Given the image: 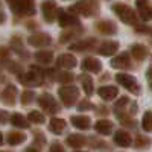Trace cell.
Masks as SVG:
<instances>
[{"mask_svg":"<svg viewBox=\"0 0 152 152\" xmlns=\"http://www.w3.org/2000/svg\"><path fill=\"white\" fill-rule=\"evenodd\" d=\"M9 8L17 15H32L35 14L34 0H6Z\"/></svg>","mask_w":152,"mask_h":152,"instance_id":"cell-1","label":"cell"},{"mask_svg":"<svg viewBox=\"0 0 152 152\" xmlns=\"http://www.w3.org/2000/svg\"><path fill=\"white\" fill-rule=\"evenodd\" d=\"M113 11L116 12V15L126 24H132L137 20L135 12L132 11V8H129L128 5H123V3H116L113 5Z\"/></svg>","mask_w":152,"mask_h":152,"instance_id":"cell-2","label":"cell"},{"mask_svg":"<svg viewBox=\"0 0 152 152\" xmlns=\"http://www.w3.org/2000/svg\"><path fill=\"white\" fill-rule=\"evenodd\" d=\"M58 94H59V99L61 102L64 104L66 107H72L76 99L79 97V90L73 85H66V87H61L58 90Z\"/></svg>","mask_w":152,"mask_h":152,"instance_id":"cell-3","label":"cell"},{"mask_svg":"<svg viewBox=\"0 0 152 152\" xmlns=\"http://www.w3.org/2000/svg\"><path fill=\"white\" fill-rule=\"evenodd\" d=\"M116 81H117L122 87L128 88L129 91H134L135 94H138V91H140V88H138V84H137L135 78H134V76H131V75L119 73V75H116Z\"/></svg>","mask_w":152,"mask_h":152,"instance_id":"cell-4","label":"cell"},{"mask_svg":"<svg viewBox=\"0 0 152 152\" xmlns=\"http://www.w3.org/2000/svg\"><path fill=\"white\" fill-rule=\"evenodd\" d=\"M38 104H40V107L50 113V114H53L58 111V102H56V99H53V96H50V94H41L40 97H38Z\"/></svg>","mask_w":152,"mask_h":152,"instance_id":"cell-5","label":"cell"},{"mask_svg":"<svg viewBox=\"0 0 152 152\" xmlns=\"http://www.w3.org/2000/svg\"><path fill=\"white\" fill-rule=\"evenodd\" d=\"M41 11H43L44 18H46L49 23L55 21V18L58 17V9H56V5L52 2V0H46V2H43V5H41Z\"/></svg>","mask_w":152,"mask_h":152,"instance_id":"cell-6","label":"cell"},{"mask_svg":"<svg viewBox=\"0 0 152 152\" xmlns=\"http://www.w3.org/2000/svg\"><path fill=\"white\" fill-rule=\"evenodd\" d=\"M28 43L34 47H46L50 44V37L46 34H37L28 38Z\"/></svg>","mask_w":152,"mask_h":152,"instance_id":"cell-7","label":"cell"},{"mask_svg":"<svg viewBox=\"0 0 152 152\" xmlns=\"http://www.w3.org/2000/svg\"><path fill=\"white\" fill-rule=\"evenodd\" d=\"M58 18H59V26H62V28H69V26H72V24H79L78 18L67 14V12L62 11V9L58 11Z\"/></svg>","mask_w":152,"mask_h":152,"instance_id":"cell-8","label":"cell"},{"mask_svg":"<svg viewBox=\"0 0 152 152\" xmlns=\"http://www.w3.org/2000/svg\"><path fill=\"white\" fill-rule=\"evenodd\" d=\"M82 70L91 72V73H99L102 70V64H100V61L96 59V58H87V59L82 61Z\"/></svg>","mask_w":152,"mask_h":152,"instance_id":"cell-9","label":"cell"},{"mask_svg":"<svg viewBox=\"0 0 152 152\" xmlns=\"http://www.w3.org/2000/svg\"><path fill=\"white\" fill-rule=\"evenodd\" d=\"M117 88L113 87V85H105V87H100L97 90V94L102 97L104 100H113L114 97L117 96Z\"/></svg>","mask_w":152,"mask_h":152,"instance_id":"cell-10","label":"cell"},{"mask_svg":"<svg viewBox=\"0 0 152 152\" xmlns=\"http://www.w3.org/2000/svg\"><path fill=\"white\" fill-rule=\"evenodd\" d=\"M117 50H119V43H116V41H107V43H104L102 46L99 47V53L104 55V56H110L113 53H116Z\"/></svg>","mask_w":152,"mask_h":152,"instance_id":"cell-11","label":"cell"},{"mask_svg":"<svg viewBox=\"0 0 152 152\" xmlns=\"http://www.w3.org/2000/svg\"><path fill=\"white\" fill-rule=\"evenodd\" d=\"M114 142H116V145H119V146L126 148V146H129L132 143V138L126 131H117L116 134H114Z\"/></svg>","mask_w":152,"mask_h":152,"instance_id":"cell-12","label":"cell"},{"mask_svg":"<svg viewBox=\"0 0 152 152\" xmlns=\"http://www.w3.org/2000/svg\"><path fill=\"white\" fill-rule=\"evenodd\" d=\"M72 125L76 126L78 129H88L90 128V117L88 116H73Z\"/></svg>","mask_w":152,"mask_h":152,"instance_id":"cell-13","label":"cell"},{"mask_svg":"<svg viewBox=\"0 0 152 152\" xmlns=\"http://www.w3.org/2000/svg\"><path fill=\"white\" fill-rule=\"evenodd\" d=\"M58 66L64 67V69H73V67H76V58L69 55V53L61 55L58 58Z\"/></svg>","mask_w":152,"mask_h":152,"instance_id":"cell-14","label":"cell"},{"mask_svg":"<svg viewBox=\"0 0 152 152\" xmlns=\"http://www.w3.org/2000/svg\"><path fill=\"white\" fill-rule=\"evenodd\" d=\"M111 66L114 69H125V67H128L129 66V55L128 53H122L120 56L114 58L111 61Z\"/></svg>","mask_w":152,"mask_h":152,"instance_id":"cell-15","label":"cell"},{"mask_svg":"<svg viewBox=\"0 0 152 152\" xmlns=\"http://www.w3.org/2000/svg\"><path fill=\"white\" fill-rule=\"evenodd\" d=\"M94 129L99 134H110L113 131V123L110 120H97L94 123Z\"/></svg>","mask_w":152,"mask_h":152,"instance_id":"cell-16","label":"cell"},{"mask_svg":"<svg viewBox=\"0 0 152 152\" xmlns=\"http://www.w3.org/2000/svg\"><path fill=\"white\" fill-rule=\"evenodd\" d=\"M49 129L52 131V132H55V134L62 132V131L66 129V120L53 117L52 120H50V123H49Z\"/></svg>","mask_w":152,"mask_h":152,"instance_id":"cell-17","label":"cell"},{"mask_svg":"<svg viewBox=\"0 0 152 152\" xmlns=\"http://www.w3.org/2000/svg\"><path fill=\"white\" fill-rule=\"evenodd\" d=\"M96 28H97L99 32H102V34H108V35L116 34V26H114L113 21H99L96 24Z\"/></svg>","mask_w":152,"mask_h":152,"instance_id":"cell-18","label":"cell"},{"mask_svg":"<svg viewBox=\"0 0 152 152\" xmlns=\"http://www.w3.org/2000/svg\"><path fill=\"white\" fill-rule=\"evenodd\" d=\"M131 53H132V56L135 59L142 61V59H145L148 56V49L145 46H142V44H134L131 47Z\"/></svg>","mask_w":152,"mask_h":152,"instance_id":"cell-19","label":"cell"},{"mask_svg":"<svg viewBox=\"0 0 152 152\" xmlns=\"http://www.w3.org/2000/svg\"><path fill=\"white\" fill-rule=\"evenodd\" d=\"M17 94V88L15 87H12L9 85L6 90L2 93V97H3V102L5 104H11V105H14V97Z\"/></svg>","mask_w":152,"mask_h":152,"instance_id":"cell-20","label":"cell"},{"mask_svg":"<svg viewBox=\"0 0 152 152\" xmlns=\"http://www.w3.org/2000/svg\"><path fill=\"white\" fill-rule=\"evenodd\" d=\"M70 11L73 12H79V14H84V15H91V8L90 5H88L87 2H79V3H76L73 8H70Z\"/></svg>","mask_w":152,"mask_h":152,"instance_id":"cell-21","label":"cell"},{"mask_svg":"<svg viewBox=\"0 0 152 152\" xmlns=\"http://www.w3.org/2000/svg\"><path fill=\"white\" fill-rule=\"evenodd\" d=\"M53 58V53L50 50H40V52L35 53V59L38 62H43V64H49Z\"/></svg>","mask_w":152,"mask_h":152,"instance_id":"cell-22","label":"cell"},{"mask_svg":"<svg viewBox=\"0 0 152 152\" xmlns=\"http://www.w3.org/2000/svg\"><path fill=\"white\" fill-rule=\"evenodd\" d=\"M85 142L84 135H79V134H72L67 137V145H70L72 148H81Z\"/></svg>","mask_w":152,"mask_h":152,"instance_id":"cell-23","label":"cell"},{"mask_svg":"<svg viewBox=\"0 0 152 152\" xmlns=\"http://www.w3.org/2000/svg\"><path fill=\"white\" fill-rule=\"evenodd\" d=\"M79 81H81V84H82V87H84L85 93L90 96V94L93 93V79H91L88 75H82L81 78H79Z\"/></svg>","mask_w":152,"mask_h":152,"instance_id":"cell-24","label":"cell"},{"mask_svg":"<svg viewBox=\"0 0 152 152\" xmlns=\"http://www.w3.org/2000/svg\"><path fill=\"white\" fill-rule=\"evenodd\" d=\"M11 123L14 126H17V128H29L28 120L24 119L21 114H14V116L11 117Z\"/></svg>","mask_w":152,"mask_h":152,"instance_id":"cell-25","label":"cell"},{"mask_svg":"<svg viewBox=\"0 0 152 152\" xmlns=\"http://www.w3.org/2000/svg\"><path fill=\"white\" fill-rule=\"evenodd\" d=\"M24 140H26V135L20 134V132H11V134L8 135V143L12 145V146L20 145V143H23Z\"/></svg>","mask_w":152,"mask_h":152,"instance_id":"cell-26","label":"cell"},{"mask_svg":"<svg viewBox=\"0 0 152 152\" xmlns=\"http://www.w3.org/2000/svg\"><path fill=\"white\" fill-rule=\"evenodd\" d=\"M93 44H94V41H93V40H87V41H81V43L73 44L70 49H72V50H78V52H81V50L91 49V47H93Z\"/></svg>","mask_w":152,"mask_h":152,"instance_id":"cell-27","label":"cell"},{"mask_svg":"<svg viewBox=\"0 0 152 152\" xmlns=\"http://www.w3.org/2000/svg\"><path fill=\"white\" fill-rule=\"evenodd\" d=\"M142 126H143L145 131H152V113L151 111L145 113L143 120H142Z\"/></svg>","mask_w":152,"mask_h":152,"instance_id":"cell-28","label":"cell"},{"mask_svg":"<svg viewBox=\"0 0 152 152\" xmlns=\"http://www.w3.org/2000/svg\"><path fill=\"white\" fill-rule=\"evenodd\" d=\"M40 73H41V72L38 70V69L32 67L26 76H28V79H29V81H32V82H40V81H41V75H40Z\"/></svg>","mask_w":152,"mask_h":152,"instance_id":"cell-29","label":"cell"},{"mask_svg":"<svg viewBox=\"0 0 152 152\" xmlns=\"http://www.w3.org/2000/svg\"><path fill=\"white\" fill-rule=\"evenodd\" d=\"M28 119H29L32 123H44V116H43L40 111H32V113H29Z\"/></svg>","mask_w":152,"mask_h":152,"instance_id":"cell-30","label":"cell"},{"mask_svg":"<svg viewBox=\"0 0 152 152\" xmlns=\"http://www.w3.org/2000/svg\"><path fill=\"white\" fill-rule=\"evenodd\" d=\"M140 9V17L145 20V21H148V20H151L152 18V8L151 6H143V8H138Z\"/></svg>","mask_w":152,"mask_h":152,"instance_id":"cell-31","label":"cell"},{"mask_svg":"<svg viewBox=\"0 0 152 152\" xmlns=\"http://www.w3.org/2000/svg\"><path fill=\"white\" fill-rule=\"evenodd\" d=\"M58 81L62 82V84H69L73 81V75L69 73V72H59L58 73Z\"/></svg>","mask_w":152,"mask_h":152,"instance_id":"cell-32","label":"cell"},{"mask_svg":"<svg viewBox=\"0 0 152 152\" xmlns=\"http://www.w3.org/2000/svg\"><path fill=\"white\" fill-rule=\"evenodd\" d=\"M34 99H35V93L34 91H23V94H21V104L28 105V104L32 102Z\"/></svg>","mask_w":152,"mask_h":152,"instance_id":"cell-33","label":"cell"},{"mask_svg":"<svg viewBox=\"0 0 152 152\" xmlns=\"http://www.w3.org/2000/svg\"><path fill=\"white\" fill-rule=\"evenodd\" d=\"M49 152H64V148H62L59 143H52V146L49 148Z\"/></svg>","mask_w":152,"mask_h":152,"instance_id":"cell-34","label":"cell"},{"mask_svg":"<svg viewBox=\"0 0 152 152\" xmlns=\"http://www.w3.org/2000/svg\"><path fill=\"white\" fill-rule=\"evenodd\" d=\"M126 104H128V97H120V100H119V102L116 104V108H119V107H123V105H126Z\"/></svg>","mask_w":152,"mask_h":152,"instance_id":"cell-35","label":"cell"},{"mask_svg":"<svg viewBox=\"0 0 152 152\" xmlns=\"http://www.w3.org/2000/svg\"><path fill=\"white\" fill-rule=\"evenodd\" d=\"M85 108H93V105L88 104V102H82V104L78 105V110H79V111H82V110H85Z\"/></svg>","mask_w":152,"mask_h":152,"instance_id":"cell-36","label":"cell"},{"mask_svg":"<svg viewBox=\"0 0 152 152\" xmlns=\"http://www.w3.org/2000/svg\"><path fill=\"white\" fill-rule=\"evenodd\" d=\"M135 3H137L138 8H143V6L148 5V0H135Z\"/></svg>","mask_w":152,"mask_h":152,"instance_id":"cell-37","label":"cell"},{"mask_svg":"<svg viewBox=\"0 0 152 152\" xmlns=\"http://www.w3.org/2000/svg\"><path fill=\"white\" fill-rule=\"evenodd\" d=\"M148 78H149V79H152V67L148 70Z\"/></svg>","mask_w":152,"mask_h":152,"instance_id":"cell-38","label":"cell"},{"mask_svg":"<svg viewBox=\"0 0 152 152\" xmlns=\"http://www.w3.org/2000/svg\"><path fill=\"white\" fill-rule=\"evenodd\" d=\"M26 152H38V151H35V149H34V148H29V149H28V151H26Z\"/></svg>","mask_w":152,"mask_h":152,"instance_id":"cell-39","label":"cell"},{"mask_svg":"<svg viewBox=\"0 0 152 152\" xmlns=\"http://www.w3.org/2000/svg\"><path fill=\"white\" fill-rule=\"evenodd\" d=\"M76 152H81V151H76Z\"/></svg>","mask_w":152,"mask_h":152,"instance_id":"cell-40","label":"cell"}]
</instances>
